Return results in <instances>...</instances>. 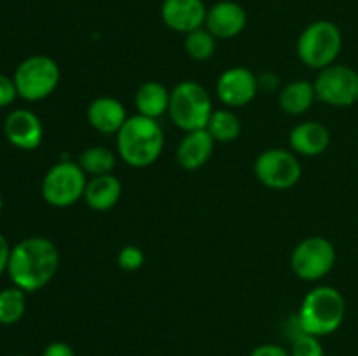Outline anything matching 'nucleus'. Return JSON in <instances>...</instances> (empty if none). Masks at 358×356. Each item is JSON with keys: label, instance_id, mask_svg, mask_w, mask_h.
<instances>
[{"label": "nucleus", "instance_id": "27", "mask_svg": "<svg viewBox=\"0 0 358 356\" xmlns=\"http://www.w3.org/2000/svg\"><path fill=\"white\" fill-rule=\"evenodd\" d=\"M17 98L16 84H14L13 77H7L0 73V108L9 107L13 101Z\"/></svg>", "mask_w": 358, "mask_h": 356}, {"label": "nucleus", "instance_id": "23", "mask_svg": "<svg viewBox=\"0 0 358 356\" xmlns=\"http://www.w3.org/2000/svg\"><path fill=\"white\" fill-rule=\"evenodd\" d=\"M27 311V292L17 286L0 290V325L9 327L17 323Z\"/></svg>", "mask_w": 358, "mask_h": 356}, {"label": "nucleus", "instance_id": "29", "mask_svg": "<svg viewBox=\"0 0 358 356\" xmlns=\"http://www.w3.org/2000/svg\"><path fill=\"white\" fill-rule=\"evenodd\" d=\"M250 356H290V351L278 344H261L250 353Z\"/></svg>", "mask_w": 358, "mask_h": 356}, {"label": "nucleus", "instance_id": "10", "mask_svg": "<svg viewBox=\"0 0 358 356\" xmlns=\"http://www.w3.org/2000/svg\"><path fill=\"white\" fill-rule=\"evenodd\" d=\"M317 100L329 107L346 108L358 101V72L348 65H334L320 70L313 82Z\"/></svg>", "mask_w": 358, "mask_h": 356}, {"label": "nucleus", "instance_id": "32", "mask_svg": "<svg viewBox=\"0 0 358 356\" xmlns=\"http://www.w3.org/2000/svg\"><path fill=\"white\" fill-rule=\"evenodd\" d=\"M10 356H27V355H10Z\"/></svg>", "mask_w": 358, "mask_h": 356}, {"label": "nucleus", "instance_id": "5", "mask_svg": "<svg viewBox=\"0 0 358 356\" xmlns=\"http://www.w3.org/2000/svg\"><path fill=\"white\" fill-rule=\"evenodd\" d=\"M341 49V30L329 20L313 21L297 38V56L304 65L313 70H324L334 65Z\"/></svg>", "mask_w": 358, "mask_h": 356}, {"label": "nucleus", "instance_id": "19", "mask_svg": "<svg viewBox=\"0 0 358 356\" xmlns=\"http://www.w3.org/2000/svg\"><path fill=\"white\" fill-rule=\"evenodd\" d=\"M171 89H168L159 80H147L136 89L135 93V107L140 115H145L150 119H159L168 114L170 107Z\"/></svg>", "mask_w": 358, "mask_h": 356}, {"label": "nucleus", "instance_id": "3", "mask_svg": "<svg viewBox=\"0 0 358 356\" xmlns=\"http://www.w3.org/2000/svg\"><path fill=\"white\" fill-rule=\"evenodd\" d=\"M346 316V302L343 293L334 286L320 285L310 290L303 299L297 318L304 334L325 337L341 328Z\"/></svg>", "mask_w": 358, "mask_h": 356}, {"label": "nucleus", "instance_id": "13", "mask_svg": "<svg viewBox=\"0 0 358 356\" xmlns=\"http://www.w3.org/2000/svg\"><path fill=\"white\" fill-rule=\"evenodd\" d=\"M206 9L203 0H164L161 6V20L170 30L187 35L205 27Z\"/></svg>", "mask_w": 358, "mask_h": 356}, {"label": "nucleus", "instance_id": "31", "mask_svg": "<svg viewBox=\"0 0 358 356\" xmlns=\"http://www.w3.org/2000/svg\"><path fill=\"white\" fill-rule=\"evenodd\" d=\"M2 206H3V199H2V195H0V212H2Z\"/></svg>", "mask_w": 358, "mask_h": 356}, {"label": "nucleus", "instance_id": "18", "mask_svg": "<svg viewBox=\"0 0 358 356\" xmlns=\"http://www.w3.org/2000/svg\"><path fill=\"white\" fill-rule=\"evenodd\" d=\"M122 195V184L115 175L91 177L84 191V202L93 212H108L114 208Z\"/></svg>", "mask_w": 358, "mask_h": 356}, {"label": "nucleus", "instance_id": "14", "mask_svg": "<svg viewBox=\"0 0 358 356\" xmlns=\"http://www.w3.org/2000/svg\"><path fill=\"white\" fill-rule=\"evenodd\" d=\"M247 27V10L234 0L215 2L206 13L205 28L215 38L229 40L238 37Z\"/></svg>", "mask_w": 358, "mask_h": 356}, {"label": "nucleus", "instance_id": "16", "mask_svg": "<svg viewBox=\"0 0 358 356\" xmlns=\"http://www.w3.org/2000/svg\"><path fill=\"white\" fill-rule=\"evenodd\" d=\"M86 117L94 131L101 135H117L128 119V114L117 98L98 96L87 107Z\"/></svg>", "mask_w": 358, "mask_h": 356}, {"label": "nucleus", "instance_id": "28", "mask_svg": "<svg viewBox=\"0 0 358 356\" xmlns=\"http://www.w3.org/2000/svg\"><path fill=\"white\" fill-rule=\"evenodd\" d=\"M42 356H76V351L66 342L55 341L45 346V349L42 351Z\"/></svg>", "mask_w": 358, "mask_h": 356}, {"label": "nucleus", "instance_id": "2", "mask_svg": "<svg viewBox=\"0 0 358 356\" xmlns=\"http://www.w3.org/2000/svg\"><path fill=\"white\" fill-rule=\"evenodd\" d=\"M117 154L128 166L149 168L161 157L164 149V131L157 119L131 115L115 135Z\"/></svg>", "mask_w": 358, "mask_h": 356}, {"label": "nucleus", "instance_id": "20", "mask_svg": "<svg viewBox=\"0 0 358 356\" xmlns=\"http://www.w3.org/2000/svg\"><path fill=\"white\" fill-rule=\"evenodd\" d=\"M317 100L313 82L297 79L283 86L278 93V105L287 115H303Z\"/></svg>", "mask_w": 358, "mask_h": 356}, {"label": "nucleus", "instance_id": "24", "mask_svg": "<svg viewBox=\"0 0 358 356\" xmlns=\"http://www.w3.org/2000/svg\"><path fill=\"white\" fill-rule=\"evenodd\" d=\"M185 52L194 61H206L217 51V38L205 27L194 31H189L184 40Z\"/></svg>", "mask_w": 358, "mask_h": 356}, {"label": "nucleus", "instance_id": "21", "mask_svg": "<svg viewBox=\"0 0 358 356\" xmlns=\"http://www.w3.org/2000/svg\"><path fill=\"white\" fill-rule=\"evenodd\" d=\"M117 157L108 147L93 145L83 150V154L77 159V164L83 168V171L90 177H101L114 171Z\"/></svg>", "mask_w": 358, "mask_h": 356}, {"label": "nucleus", "instance_id": "8", "mask_svg": "<svg viewBox=\"0 0 358 356\" xmlns=\"http://www.w3.org/2000/svg\"><path fill=\"white\" fill-rule=\"evenodd\" d=\"M336 257L334 244L327 237L310 236L292 250L290 267L303 281H320L334 269Z\"/></svg>", "mask_w": 358, "mask_h": 356}, {"label": "nucleus", "instance_id": "1", "mask_svg": "<svg viewBox=\"0 0 358 356\" xmlns=\"http://www.w3.org/2000/svg\"><path fill=\"white\" fill-rule=\"evenodd\" d=\"M59 267V251L51 239L31 236L14 244L7 274L14 286L27 293L38 292L51 283Z\"/></svg>", "mask_w": 358, "mask_h": 356}, {"label": "nucleus", "instance_id": "7", "mask_svg": "<svg viewBox=\"0 0 358 356\" xmlns=\"http://www.w3.org/2000/svg\"><path fill=\"white\" fill-rule=\"evenodd\" d=\"M87 175L73 161H59L42 178L41 192L48 205L69 208L84 198Z\"/></svg>", "mask_w": 358, "mask_h": 356}, {"label": "nucleus", "instance_id": "17", "mask_svg": "<svg viewBox=\"0 0 358 356\" xmlns=\"http://www.w3.org/2000/svg\"><path fill=\"white\" fill-rule=\"evenodd\" d=\"M289 143L294 154L304 157H317L331 145V133L317 121L299 122L289 133Z\"/></svg>", "mask_w": 358, "mask_h": 356}, {"label": "nucleus", "instance_id": "6", "mask_svg": "<svg viewBox=\"0 0 358 356\" xmlns=\"http://www.w3.org/2000/svg\"><path fill=\"white\" fill-rule=\"evenodd\" d=\"M13 79L17 96L27 101H42L55 93L62 72L51 56L34 54L17 65Z\"/></svg>", "mask_w": 358, "mask_h": 356}, {"label": "nucleus", "instance_id": "22", "mask_svg": "<svg viewBox=\"0 0 358 356\" xmlns=\"http://www.w3.org/2000/svg\"><path fill=\"white\" fill-rule=\"evenodd\" d=\"M206 131L212 135L215 143H231L240 136L241 133V121L231 108H220L213 110Z\"/></svg>", "mask_w": 358, "mask_h": 356}, {"label": "nucleus", "instance_id": "26", "mask_svg": "<svg viewBox=\"0 0 358 356\" xmlns=\"http://www.w3.org/2000/svg\"><path fill=\"white\" fill-rule=\"evenodd\" d=\"M143 262H145V253H143L142 248L135 246V244H126V246H122L121 250H119L117 265L122 271H138L143 265Z\"/></svg>", "mask_w": 358, "mask_h": 356}, {"label": "nucleus", "instance_id": "15", "mask_svg": "<svg viewBox=\"0 0 358 356\" xmlns=\"http://www.w3.org/2000/svg\"><path fill=\"white\" fill-rule=\"evenodd\" d=\"M213 149H215V140L212 138V135L206 129H198V131L185 133L178 143L175 157L180 168L187 171H198L208 163Z\"/></svg>", "mask_w": 358, "mask_h": 356}, {"label": "nucleus", "instance_id": "12", "mask_svg": "<svg viewBox=\"0 0 358 356\" xmlns=\"http://www.w3.org/2000/svg\"><path fill=\"white\" fill-rule=\"evenodd\" d=\"M7 142L20 150H35L44 138V128L37 114L27 108L13 110L3 122Z\"/></svg>", "mask_w": 358, "mask_h": 356}, {"label": "nucleus", "instance_id": "9", "mask_svg": "<svg viewBox=\"0 0 358 356\" xmlns=\"http://www.w3.org/2000/svg\"><path fill=\"white\" fill-rule=\"evenodd\" d=\"M255 178L273 191L292 188L303 177V168L294 152L287 149H268L254 163Z\"/></svg>", "mask_w": 358, "mask_h": 356}, {"label": "nucleus", "instance_id": "25", "mask_svg": "<svg viewBox=\"0 0 358 356\" xmlns=\"http://www.w3.org/2000/svg\"><path fill=\"white\" fill-rule=\"evenodd\" d=\"M290 356H325L320 337L303 334L290 342Z\"/></svg>", "mask_w": 358, "mask_h": 356}, {"label": "nucleus", "instance_id": "30", "mask_svg": "<svg viewBox=\"0 0 358 356\" xmlns=\"http://www.w3.org/2000/svg\"><path fill=\"white\" fill-rule=\"evenodd\" d=\"M10 250H13V248H10L9 243H7L6 236H3V234L0 232V276H2L3 272H7V265H9Z\"/></svg>", "mask_w": 358, "mask_h": 356}, {"label": "nucleus", "instance_id": "11", "mask_svg": "<svg viewBox=\"0 0 358 356\" xmlns=\"http://www.w3.org/2000/svg\"><path fill=\"white\" fill-rule=\"evenodd\" d=\"M259 89V79L247 66H231L224 70L215 84L217 98L227 108L245 107L255 100Z\"/></svg>", "mask_w": 358, "mask_h": 356}, {"label": "nucleus", "instance_id": "4", "mask_svg": "<svg viewBox=\"0 0 358 356\" xmlns=\"http://www.w3.org/2000/svg\"><path fill=\"white\" fill-rule=\"evenodd\" d=\"M212 112V96L203 84L196 80H182L171 89L168 115L182 131L206 129Z\"/></svg>", "mask_w": 358, "mask_h": 356}]
</instances>
